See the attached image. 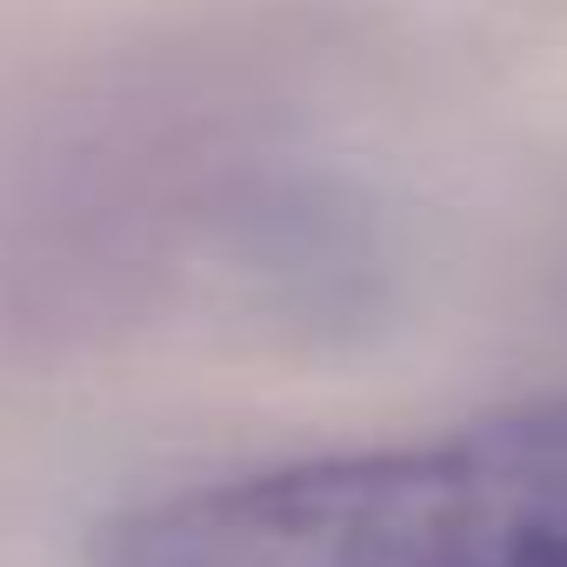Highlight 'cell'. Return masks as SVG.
Listing matches in <instances>:
<instances>
[{"label":"cell","mask_w":567,"mask_h":567,"mask_svg":"<svg viewBox=\"0 0 567 567\" xmlns=\"http://www.w3.org/2000/svg\"><path fill=\"white\" fill-rule=\"evenodd\" d=\"M87 567H567V401L134 501Z\"/></svg>","instance_id":"6da1fadb"}]
</instances>
